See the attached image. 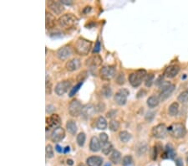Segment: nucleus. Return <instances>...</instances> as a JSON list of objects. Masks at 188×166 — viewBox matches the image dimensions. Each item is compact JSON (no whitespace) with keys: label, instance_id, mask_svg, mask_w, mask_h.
Wrapping results in <instances>:
<instances>
[{"label":"nucleus","instance_id":"6e6d98bb","mask_svg":"<svg viewBox=\"0 0 188 166\" xmlns=\"http://www.w3.org/2000/svg\"><path fill=\"white\" fill-rule=\"evenodd\" d=\"M55 148H56V150H57V152H59V153H61L62 151H63V149H62V148L60 146V145H56L55 146Z\"/></svg>","mask_w":188,"mask_h":166},{"label":"nucleus","instance_id":"9b49d317","mask_svg":"<svg viewBox=\"0 0 188 166\" xmlns=\"http://www.w3.org/2000/svg\"><path fill=\"white\" fill-rule=\"evenodd\" d=\"M102 58L99 55H93L89 56V58L85 60V66L89 69H96L101 66L102 64Z\"/></svg>","mask_w":188,"mask_h":166},{"label":"nucleus","instance_id":"f704fd0d","mask_svg":"<svg viewBox=\"0 0 188 166\" xmlns=\"http://www.w3.org/2000/svg\"><path fill=\"white\" fill-rule=\"evenodd\" d=\"M82 85H83V82H78L75 87H73L71 88V90H70V91L69 92V98H72V97H74L76 93H77V91L79 90V88L82 87Z\"/></svg>","mask_w":188,"mask_h":166},{"label":"nucleus","instance_id":"7ed1b4c3","mask_svg":"<svg viewBox=\"0 0 188 166\" xmlns=\"http://www.w3.org/2000/svg\"><path fill=\"white\" fill-rule=\"evenodd\" d=\"M147 76V72L146 70L140 69L137 70L130 74L129 76V82L133 87H138L142 83V81L146 79Z\"/></svg>","mask_w":188,"mask_h":166},{"label":"nucleus","instance_id":"09e8293b","mask_svg":"<svg viewBox=\"0 0 188 166\" xmlns=\"http://www.w3.org/2000/svg\"><path fill=\"white\" fill-rule=\"evenodd\" d=\"M115 114H116V111L115 110H110L109 112H107L106 117H109V118H112V117H114L115 116Z\"/></svg>","mask_w":188,"mask_h":166},{"label":"nucleus","instance_id":"c03bdc74","mask_svg":"<svg viewBox=\"0 0 188 166\" xmlns=\"http://www.w3.org/2000/svg\"><path fill=\"white\" fill-rule=\"evenodd\" d=\"M45 91H46V94L47 95H50L51 94V91H52V84L50 81H46V88H45Z\"/></svg>","mask_w":188,"mask_h":166},{"label":"nucleus","instance_id":"4468645a","mask_svg":"<svg viewBox=\"0 0 188 166\" xmlns=\"http://www.w3.org/2000/svg\"><path fill=\"white\" fill-rule=\"evenodd\" d=\"M46 124L50 128L60 127L61 124V118L58 114H52L50 117L46 118Z\"/></svg>","mask_w":188,"mask_h":166},{"label":"nucleus","instance_id":"f03ea898","mask_svg":"<svg viewBox=\"0 0 188 166\" xmlns=\"http://www.w3.org/2000/svg\"><path fill=\"white\" fill-rule=\"evenodd\" d=\"M78 18L73 14H65L60 16L57 22L60 28L68 29L75 26L78 23Z\"/></svg>","mask_w":188,"mask_h":166},{"label":"nucleus","instance_id":"473e14b6","mask_svg":"<svg viewBox=\"0 0 188 166\" xmlns=\"http://www.w3.org/2000/svg\"><path fill=\"white\" fill-rule=\"evenodd\" d=\"M177 100L181 103H187L188 102V90H185L182 92H181L179 94Z\"/></svg>","mask_w":188,"mask_h":166},{"label":"nucleus","instance_id":"2eb2a0df","mask_svg":"<svg viewBox=\"0 0 188 166\" xmlns=\"http://www.w3.org/2000/svg\"><path fill=\"white\" fill-rule=\"evenodd\" d=\"M96 112V107L94 104H85V106H83L82 111H81V116L84 118H89L92 117L95 112Z\"/></svg>","mask_w":188,"mask_h":166},{"label":"nucleus","instance_id":"c85d7f7f","mask_svg":"<svg viewBox=\"0 0 188 166\" xmlns=\"http://www.w3.org/2000/svg\"><path fill=\"white\" fill-rule=\"evenodd\" d=\"M101 149H102V153L105 154V155H109V154L111 152H113V146L111 144L110 142H107V143H105L102 144V147H101Z\"/></svg>","mask_w":188,"mask_h":166},{"label":"nucleus","instance_id":"72a5a7b5","mask_svg":"<svg viewBox=\"0 0 188 166\" xmlns=\"http://www.w3.org/2000/svg\"><path fill=\"white\" fill-rule=\"evenodd\" d=\"M154 79H155V76L154 74L150 73V74H147L146 77L145 79V86L146 87H150L153 85L154 82Z\"/></svg>","mask_w":188,"mask_h":166},{"label":"nucleus","instance_id":"0eeeda50","mask_svg":"<svg viewBox=\"0 0 188 166\" xmlns=\"http://www.w3.org/2000/svg\"><path fill=\"white\" fill-rule=\"evenodd\" d=\"M129 95H130V91L127 89L123 88V89H120L119 91H117L115 93V95L114 96V100H115V103L118 104L119 106H124L126 103L127 97Z\"/></svg>","mask_w":188,"mask_h":166},{"label":"nucleus","instance_id":"ea45409f","mask_svg":"<svg viewBox=\"0 0 188 166\" xmlns=\"http://www.w3.org/2000/svg\"><path fill=\"white\" fill-rule=\"evenodd\" d=\"M88 77V72L86 70H83L77 76V81L79 82H83Z\"/></svg>","mask_w":188,"mask_h":166},{"label":"nucleus","instance_id":"c756f323","mask_svg":"<svg viewBox=\"0 0 188 166\" xmlns=\"http://www.w3.org/2000/svg\"><path fill=\"white\" fill-rule=\"evenodd\" d=\"M101 92H102V95L106 98H109L112 96V90L108 84H104L102 86Z\"/></svg>","mask_w":188,"mask_h":166},{"label":"nucleus","instance_id":"c9c22d12","mask_svg":"<svg viewBox=\"0 0 188 166\" xmlns=\"http://www.w3.org/2000/svg\"><path fill=\"white\" fill-rule=\"evenodd\" d=\"M122 165L133 166V159L130 155H126L122 159Z\"/></svg>","mask_w":188,"mask_h":166},{"label":"nucleus","instance_id":"f8f14e48","mask_svg":"<svg viewBox=\"0 0 188 166\" xmlns=\"http://www.w3.org/2000/svg\"><path fill=\"white\" fill-rule=\"evenodd\" d=\"M65 137V131L63 127H57L55 129H54V131L51 133V141L54 143H58L62 141Z\"/></svg>","mask_w":188,"mask_h":166},{"label":"nucleus","instance_id":"f3484780","mask_svg":"<svg viewBox=\"0 0 188 166\" xmlns=\"http://www.w3.org/2000/svg\"><path fill=\"white\" fill-rule=\"evenodd\" d=\"M80 66H81V61H80V60L78 58H74L69 60V61L66 62V64H65V68H66V70H67L68 71L72 72V71H75V70H78V69L80 67Z\"/></svg>","mask_w":188,"mask_h":166},{"label":"nucleus","instance_id":"aec40b11","mask_svg":"<svg viewBox=\"0 0 188 166\" xmlns=\"http://www.w3.org/2000/svg\"><path fill=\"white\" fill-rule=\"evenodd\" d=\"M101 148V142L99 140V138L95 136L91 138L90 143H89V149L92 152H99Z\"/></svg>","mask_w":188,"mask_h":166},{"label":"nucleus","instance_id":"a211bd4d","mask_svg":"<svg viewBox=\"0 0 188 166\" xmlns=\"http://www.w3.org/2000/svg\"><path fill=\"white\" fill-rule=\"evenodd\" d=\"M56 24V19L54 14L46 11L45 13V26L46 29H50L54 28Z\"/></svg>","mask_w":188,"mask_h":166},{"label":"nucleus","instance_id":"cd10ccee","mask_svg":"<svg viewBox=\"0 0 188 166\" xmlns=\"http://www.w3.org/2000/svg\"><path fill=\"white\" fill-rule=\"evenodd\" d=\"M121 159V154L120 153L118 150H114L109 156V160L115 164V165H118Z\"/></svg>","mask_w":188,"mask_h":166},{"label":"nucleus","instance_id":"ddd939ff","mask_svg":"<svg viewBox=\"0 0 188 166\" xmlns=\"http://www.w3.org/2000/svg\"><path fill=\"white\" fill-rule=\"evenodd\" d=\"M48 8L55 15H60L64 10L63 4L58 1H50L48 3Z\"/></svg>","mask_w":188,"mask_h":166},{"label":"nucleus","instance_id":"58836bf2","mask_svg":"<svg viewBox=\"0 0 188 166\" xmlns=\"http://www.w3.org/2000/svg\"><path fill=\"white\" fill-rule=\"evenodd\" d=\"M45 153H46V157L49 158V159H52L54 157V149H53V147L51 146L50 144L46 145Z\"/></svg>","mask_w":188,"mask_h":166},{"label":"nucleus","instance_id":"4d7b16f0","mask_svg":"<svg viewBox=\"0 0 188 166\" xmlns=\"http://www.w3.org/2000/svg\"><path fill=\"white\" fill-rule=\"evenodd\" d=\"M67 164H68V165L72 166L73 165H74V161H73L72 159H67Z\"/></svg>","mask_w":188,"mask_h":166},{"label":"nucleus","instance_id":"bb28decb","mask_svg":"<svg viewBox=\"0 0 188 166\" xmlns=\"http://www.w3.org/2000/svg\"><path fill=\"white\" fill-rule=\"evenodd\" d=\"M160 103V98H157L156 96H150L146 101V104L150 108H154L157 107Z\"/></svg>","mask_w":188,"mask_h":166},{"label":"nucleus","instance_id":"4c0bfd02","mask_svg":"<svg viewBox=\"0 0 188 166\" xmlns=\"http://www.w3.org/2000/svg\"><path fill=\"white\" fill-rule=\"evenodd\" d=\"M125 82H126V78H125L124 73L120 72L119 75H117V77H116V83L120 86H122L125 84Z\"/></svg>","mask_w":188,"mask_h":166},{"label":"nucleus","instance_id":"2f4dec72","mask_svg":"<svg viewBox=\"0 0 188 166\" xmlns=\"http://www.w3.org/2000/svg\"><path fill=\"white\" fill-rule=\"evenodd\" d=\"M85 139H86V136H85V133L81 132L79 133V134L77 135V138H76V142H77V144L79 145V147H83L85 143Z\"/></svg>","mask_w":188,"mask_h":166},{"label":"nucleus","instance_id":"8fccbe9b","mask_svg":"<svg viewBox=\"0 0 188 166\" xmlns=\"http://www.w3.org/2000/svg\"><path fill=\"white\" fill-rule=\"evenodd\" d=\"M54 107L53 106V105H47L46 106V112L48 113H50V112H54Z\"/></svg>","mask_w":188,"mask_h":166},{"label":"nucleus","instance_id":"b1692460","mask_svg":"<svg viewBox=\"0 0 188 166\" xmlns=\"http://www.w3.org/2000/svg\"><path fill=\"white\" fill-rule=\"evenodd\" d=\"M179 112V104L178 102H172L168 108V114L171 117H176Z\"/></svg>","mask_w":188,"mask_h":166},{"label":"nucleus","instance_id":"603ef678","mask_svg":"<svg viewBox=\"0 0 188 166\" xmlns=\"http://www.w3.org/2000/svg\"><path fill=\"white\" fill-rule=\"evenodd\" d=\"M60 3L62 4H66V5H70L72 3V1H68V0H61Z\"/></svg>","mask_w":188,"mask_h":166},{"label":"nucleus","instance_id":"3c124183","mask_svg":"<svg viewBox=\"0 0 188 166\" xmlns=\"http://www.w3.org/2000/svg\"><path fill=\"white\" fill-rule=\"evenodd\" d=\"M146 94V91L145 90H140L138 93H137V98H141V97H144Z\"/></svg>","mask_w":188,"mask_h":166},{"label":"nucleus","instance_id":"a18cd8bd","mask_svg":"<svg viewBox=\"0 0 188 166\" xmlns=\"http://www.w3.org/2000/svg\"><path fill=\"white\" fill-rule=\"evenodd\" d=\"M171 85V82H168V81H164L160 86V91H163V90H165L166 88L169 87Z\"/></svg>","mask_w":188,"mask_h":166},{"label":"nucleus","instance_id":"393cba45","mask_svg":"<svg viewBox=\"0 0 188 166\" xmlns=\"http://www.w3.org/2000/svg\"><path fill=\"white\" fill-rule=\"evenodd\" d=\"M66 129L70 134L75 135L77 132V125L74 120H68L66 123Z\"/></svg>","mask_w":188,"mask_h":166},{"label":"nucleus","instance_id":"052dcab7","mask_svg":"<svg viewBox=\"0 0 188 166\" xmlns=\"http://www.w3.org/2000/svg\"><path fill=\"white\" fill-rule=\"evenodd\" d=\"M105 166H110V164H109V163H108V164H106V165H105Z\"/></svg>","mask_w":188,"mask_h":166},{"label":"nucleus","instance_id":"dca6fc26","mask_svg":"<svg viewBox=\"0 0 188 166\" xmlns=\"http://www.w3.org/2000/svg\"><path fill=\"white\" fill-rule=\"evenodd\" d=\"M180 71V66L177 65H171L167 68H166L164 75L167 78H174L175 77L177 76V74Z\"/></svg>","mask_w":188,"mask_h":166},{"label":"nucleus","instance_id":"e433bc0d","mask_svg":"<svg viewBox=\"0 0 188 166\" xmlns=\"http://www.w3.org/2000/svg\"><path fill=\"white\" fill-rule=\"evenodd\" d=\"M120 123L118 121H116V120H111V121L109 122V129H110L112 132H116V131H118V129L120 128Z\"/></svg>","mask_w":188,"mask_h":166},{"label":"nucleus","instance_id":"6e6552de","mask_svg":"<svg viewBox=\"0 0 188 166\" xmlns=\"http://www.w3.org/2000/svg\"><path fill=\"white\" fill-rule=\"evenodd\" d=\"M167 127L164 123H160L152 127L151 134L156 138H164L167 136Z\"/></svg>","mask_w":188,"mask_h":166},{"label":"nucleus","instance_id":"39448f33","mask_svg":"<svg viewBox=\"0 0 188 166\" xmlns=\"http://www.w3.org/2000/svg\"><path fill=\"white\" fill-rule=\"evenodd\" d=\"M115 74L116 69L114 66H105L99 70V76L103 80H111L115 77Z\"/></svg>","mask_w":188,"mask_h":166},{"label":"nucleus","instance_id":"1a4fd4ad","mask_svg":"<svg viewBox=\"0 0 188 166\" xmlns=\"http://www.w3.org/2000/svg\"><path fill=\"white\" fill-rule=\"evenodd\" d=\"M83 106L78 100H73L70 102L69 105V113L71 117H78L81 114Z\"/></svg>","mask_w":188,"mask_h":166},{"label":"nucleus","instance_id":"de8ad7c7","mask_svg":"<svg viewBox=\"0 0 188 166\" xmlns=\"http://www.w3.org/2000/svg\"><path fill=\"white\" fill-rule=\"evenodd\" d=\"M105 106L104 103L100 102L98 104V106H96V111L98 112H104L105 111Z\"/></svg>","mask_w":188,"mask_h":166},{"label":"nucleus","instance_id":"6ab92c4d","mask_svg":"<svg viewBox=\"0 0 188 166\" xmlns=\"http://www.w3.org/2000/svg\"><path fill=\"white\" fill-rule=\"evenodd\" d=\"M175 87H176V86H175L174 84H171L169 87L166 88L165 90L161 91L160 92V96H159L160 101L164 102L165 100H167V99L171 95V93H172L173 91L175 90Z\"/></svg>","mask_w":188,"mask_h":166},{"label":"nucleus","instance_id":"37998d69","mask_svg":"<svg viewBox=\"0 0 188 166\" xmlns=\"http://www.w3.org/2000/svg\"><path fill=\"white\" fill-rule=\"evenodd\" d=\"M155 112H146V121H148V122H151L153 119H154V117H155Z\"/></svg>","mask_w":188,"mask_h":166},{"label":"nucleus","instance_id":"7c9ffc66","mask_svg":"<svg viewBox=\"0 0 188 166\" xmlns=\"http://www.w3.org/2000/svg\"><path fill=\"white\" fill-rule=\"evenodd\" d=\"M120 140L123 143H127L131 138V134L127 131H121L119 133Z\"/></svg>","mask_w":188,"mask_h":166},{"label":"nucleus","instance_id":"49530a36","mask_svg":"<svg viewBox=\"0 0 188 166\" xmlns=\"http://www.w3.org/2000/svg\"><path fill=\"white\" fill-rule=\"evenodd\" d=\"M99 50H100V43H99V40H97L96 41V43H95V48L93 49V53L95 54H96V53H98L99 52Z\"/></svg>","mask_w":188,"mask_h":166},{"label":"nucleus","instance_id":"5fc2aeb1","mask_svg":"<svg viewBox=\"0 0 188 166\" xmlns=\"http://www.w3.org/2000/svg\"><path fill=\"white\" fill-rule=\"evenodd\" d=\"M177 165L183 166V163H182V161H181V159H178L177 160Z\"/></svg>","mask_w":188,"mask_h":166},{"label":"nucleus","instance_id":"a878e982","mask_svg":"<svg viewBox=\"0 0 188 166\" xmlns=\"http://www.w3.org/2000/svg\"><path fill=\"white\" fill-rule=\"evenodd\" d=\"M95 126L99 130H105L107 127V122L106 119L102 116H99L97 117L96 121H95Z\"/></svg>","mask_w":188,"mask_h":166},{"label":"nucleus","instance_id":"a19ab883","mask_svg":"<svg viewBox=\"0 0 188 166\" xmlns=\"http://www.w3.org/2000/svg\"><path fill=\"white\" fill-rule=\"evenodd\" d=\"M157 154H158V149H157V147L154 146L151 150H150V157L153 160H156L157 159Z\"/></svg>","mask_w":188,"mask_h":166},{"label":"nucleus","instance_id":"9d476101","mask_svg":"<svg viewBox=\"0 0 188 166\" xmlns=\"http://www.w3.org/2000/svg\"><path fill=\"white\" fill-rule=\"evenodd\" d=\"M73 54V50L70 45H64L60 47V49L56 51V57L61 61L66 60L70 57Z\"/></svg>","mask_w":188,"mask_h":166},{"label":"nucleus","instance_id":"412c9836","mask_svg":"<svg viewBox=\"0 0 188 166\" xmlns=\"http://www.w3.org/2000/svg\"><path fill=\"white\" fill-rule=\"evenodd\" d=\"M88 166H101L103 163V159L99 156H90L86 159Z\"/></svg>","mask_w":188,"mask_h":166},{"label":"nucleus","instance_id":"79ce46f5","mask_svg":"<svg viewBox=\"0 0 188 166\" xmlns=\"http://www.w3.org/2000/svg\"><path fill=\"white\" fill-rule=\"evenodd\" d=\"M99 141L101 142V144H105V143H107L109 141V138H108V135L105 133H101L99 134Z\"/></svg>","mask_w":188,"mask_h":166},{"label":"nucleus","instance_id":"423d86ee","mask_svg":"<svg viewBox=\"0 0 188 166\" xmlns=\"http://www.w3.org/2000/svg\"><path fill=\"white\" fill-rule=\"evenodd\" d=\"M71 85H72V83L69 80L61 81L56 84V86L54 87V92L58 96H63L64 94H65L69 91V88L71 87Z\"/></svg>","mask_w":188,"mask_h":166},{"label":"nucleus","instance_id":"5701e85b","mask_svg":"<svg viewBox=\"0 0 188 166\" xmlns=\"http://www.w3.org/2000/svg\"><path fill=\"white\" fill-rule=\"evenodd\" d=\"M176 156V152L174 150V148L172 147L171 144H167L166 148H165V153L163 154V158H167V159H174Z\"/></svg>","mask_w":188,"mask_h":166},{"label":"nucleus","instance_id":"864d4df0","mask_svg":"<svg viewBox=\"0 0 188 166\" xmlns=\"http://www.w3.org/2000/svg\"><path fill=\"white\" fill-rule=\"evenodd\" d=\"M90 10H91V7L87 6V7H85V9L83 10V13H84V14H87V13L90 12Z\"/></svg>","mask_w":188,"mask_h":166},{"label":"nucleus","instance_id":"4be33fe9","mask_svg":"<svg viewBox=\"0 0 188 166\" xmlns=\"http://www.w3.org/2000/svg\"><path fill=\"white\" fill-rule=\"evenodd\" d=\"M136 153L137 154L138 156H142L144 154H146V153L148 150V146L147 144L145 142H140L136 146Z\"/></svg>","mask_w":188,"mask_h":166},{"label":"nucleus","instance_id":"20e7f679","mask_svg":"<svg viewBox=\"0 0 188 166\" xmlns=\"http://www.w3.org/2000/svg\"><path fill=\"white\" fill-rule=\"evenodd\" d=\"M167 131L170 133V135L175 138H181L185 137L186 133H187L184 124L180 123L171 124L170 127H167Z\"/></svg>","mask_w":188,"mask_h":166},{"label":"nucleus","instance_id":"f257e3e1","mask_svg":"<svg viewBox=\"0 0 188 166\" xmlns=\"http://www.w3.org/2000/svg\"><path fill=\"white\" fill-rule=\"evenodd\" d=\"M91 46H92L91 41L84 38H79L75 43V49L78 55L81 56H85L89 55V51L91 49Z\"/></svg>","mask_w":188,"mask_h":166},{"label":"nucleus","instance_id":"13d9d810","mask_svg":"<svg viewBox=\"0 0 188 166\" xmlns=\"http://www.w3.org/2000/svg\"><path fill=\"white\" fill-rule=\"evenodd\" d=\"M68 152H69V146L65 147V148H64V154H66V153H68Z\"/></svg>","mask_w":188,"mask_h":166},{"label":"nucleus","instance_id":"bf43d9fd","mask_svg":"<svg viewBox=\"0 0 188 166\" xmlns=\"http://www.w3.org/2000/svg\"><path fill=\"white\" fill-rule=\"evenodd\" d=\"M78 166H85V165L84 164H79V165Z\"/></svg>","mask_w":188,"mask_h":166}]
</instances>
